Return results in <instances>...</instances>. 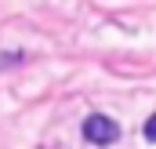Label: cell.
<instances>
[{
	"mask_svg": "<svg viewBox=\"0 0 156 149\" xmlns=\"http://www.w3.org/2000/svg\"><path fill=\"white\" fill-rule=\"evenodd\" d=\"M145 138H149V142H156V113L145 120Z\"/></svg>",
	"mask_w": 156,
	"mask_h": 149,
	"instance_id": "2",
	"label": "cell"
},
{
	"mask_svg": "<svg viewBox=\"0 0 156 149\" xmlns=\"http://www.w3.org/2000/svg\"><path fill=\"white\" fill-rule=\"evenodd\" d=\"M83 138L94 142V146H109V142H116V138H120V127H116V120L94 113V116L83 120Z\"/></svg>",
	"mask_w": 156,
	"mask_h": 149,
	"instance_id": "1",
	"label": "cell"
}]
</instances>
